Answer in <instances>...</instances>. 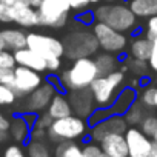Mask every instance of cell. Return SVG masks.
I'll return each instance as SVG.
<instances>
[{
	"instance_id": "1",
	"label": "cell",
	"mask_w": 157,
	"mask_h": 157,
	"mask_svg": "<svg viewBox=\"0 0 157 157\" xmlns=\"http://www.w3.org/2000/svg\"><path fill=\"white\" fill-rule=\"evenodd\" d=\"M99 77L96 60L91 57L77 59L74 63L60 74V80L66 91L90 88L91 83Z\"/></svg>"
},
{
	"instance_id": "2",
	"label": "cell",
	"mask_w": 157,
	"mask_h": 157,
	"mask_svg": "<svg viewBox=\"0 0 157 157\" xmlns=\"http://www.w3.org/2000/svg\"><path fill=\"white\" fill-rule=\"evenodd\" d=\"M96 20L109 25L120 33H131L137 26V17L128 5L106 3L94 10Z\"/></svg>"
},
{
	"instance_id": "3",
	"label": "cell",
	"mask_w": 157,
	"mask_h": 157,
	"mask_svg": "<svg viewBox=\"0 0 157 157\" xmlns=\"http://www.w3.org/2000/svg\"><path fill=\"white\" fill-rule=\"evenodd\" d=\"M123 80H125V74L122 69L120 71L116 69V71L109 72L108 75H99L90 86V90L94 96L96 106L109 108L114 103L119 91L122 90Z\"/></svg>"
},
{
	"instance_id": "4",
	"label": "cell",
	"mask_w": 157,
	"mask_h": 157,
	"mask_svg": "<svg viewBox=\"0 0 157 157\" xmlns=\"http://www.w3.org/2000/svg\"><path fill=\"white\" fill-rule=\"evenodd\" d=\"M63 45H65V56L69 60L91 57L100 48L94 33L82 31V29H75L66 34Z\"/></svg>"
},
{
	"instance_id": "5",
	"label": "cell",
	"mask_w": 157,
	"mask_h": 157,
	"mask_svg": "<svg viewBox=\"0 0 157 157\" xmlns=\"http://www.w3.org/2000/svg\"><path fill=\"white\" fill-rule=\"evenodd\" d=\"M88 126L90 125L88 122H85V119L71 114L63 119H56L48 128V137L57 143L66 140H75L86 134Z\"/></svg>"
},
{
	"instance_id": "6",
	"label": "cell",
	"mask_w": 157,
	"mask_h": 157,
	"mask_svg": "<svg viewBox=\"0 0 157 157\" xmlns=\"http://www.w3.org/2000/svg\"><path fill=\"white\" fill-rule=\"evenodd\" d=\"M40 25L48 28H63L69 17V2L68 0H45L37 8Z\"/></svg>"
},
{
	"instance_id": "7",
	"label": "cell",
	"mask_w": 157,
	"mask_h": 157,
	"mask_svg": "<svg viewBox=\"0 0 157 157\" xmlns=\"http://www.w3.org/2000/svg\"><path fill=\"white\" fill-rule=\"evenodd\" d=\"M93 33L97 37L99 46L106 52H111V54L123 52L128 45V39L125 33H120L103 22H96L93 25Z\"/></svg>"
},
{
	"instance_id": "8",
	"label": "cell",
	"mask_w": 157,
	"mask_h": 157,
	"mask_svg": "<svg viewBox=\"0 0 157 157\" xmlns=\"http://www.w3.org/2000/svg\"><path fill=\"white\" fill-rule=\"evenodd\" d=\"M28 48H31L33 51L39 52L42 57L52 59V57H62L65 56V45L63 40L52 37V36H46V34H39V33H29L28 34Z\"/></svg>"
},
{
	"instance_id": "9",
	"label": "cell",
	"mask_w": 157,
	"mask_h": 157,
	"mask_svg": "<svg viewBox=\"0 0 157 157\" xmlns=\"http://www.w3.org/2000/svg\"><path fill=\"white\" fill-rule=\"evenodd\" d=\"M42 83H43V77L39 71H34L31 68L20 66V65L14 68V80L11 86L19 97L29 96Z\"/></svg>"
},
{
	"instance_id": "10",
	"label": "cell",
	"mask_w": 157,
	"mask_h": 157,
	"mask_svg": "<svg viewBox=\"0 0 157 157\" xmlns=\"http://www.w3.org/2000/svg\"><path fill=\"white\" fill-rule=\"evenodd\" d=\"M129 157H149L154 149V142L149 136H146L142 129L132 126L125 132Z\"/></svg>"
},
{
	"instance_id": "11",
	"label": "cell",
	"mask_w": 157,
	"mask_h": 157,
	"mask_svg": "<svg viewBox=\"0 0 157 157\" xmlns=\"http://www.w3.org/2000/svg\"><path fill=\"white\" fill-rule=\"evenodd\" d=\"M126 129H128V123H126L125 117L122 114H111L103 122L91 126V129H90V139H91V142L100 143L103 140V137H106L108 134H114V132L125 134Z\"/></svg>"
},
{
	"instance_id": "12",
	"label": "cell",
	"mask_w": 157,
	"mask_h": 157,
	"mask_svg": "<svg viewBox=\"0 0 157 157\" xmlns=\"http://www.w3.org/2000/svg\"><path fill=\"white\" fill-rule=\"evenodd\" d=\"M68 99L72 106V113L82 119H88L91 113L97 108L94 102V96L90 88L68 91Z\"/></svg>"
},
{
	"instance_id": "13",
	"label": "cell",
	"mask_w": 157,
	"mask_h": 157,
	"mask_svg": "<svg viewBox=\"0 0 157 157\" xmlns=\"http://www.w3.org/2000/svg\"><path fill=\"white\" fill-rule=\"evenodd\" d=\"M59 93L51 82H43L37 90H34L26 99V111L29 113H40L48 108L52 97Z\"/></svg>"
},
{
	"instance_id": "14",
	"label": "cell",
	"mask_w": 157,
	"mask_h": 157,
	"mask_svg": "<svg viewBox=\"0 0 157 157\" xmlns=\"http://www.w3.org/2000/svg\"><path fill=\"white\" fill-rule=\"evenodd\" d=\"M11 14H13V23H17L22 28H33L40 25L39 11L31 5L14 3L11 5Z\"/></svg>"
},
{
	"instance_id": "15",
	"label": "cell",
	"mask_w": 157,
	"mask_h": 157,
	"mask_svg": "<svg viewBox=\"0 0 157 157\" xmlns=\"http://www.w3.org/2000/svg\"><path fill=\"white\" fill-rule=\"evenodd\" d=\"M100 146L111 157H129V151H128V143H126L125 134H120V132L108 134L100 142Z\"/></svg>"
},
{
	"instance_id": "16",
	"label": "cell",
	"mask_w": 157,
	"mask_h": 157,
	"mask_svg": "<svg viewBox=\"0 0 157 157\" xmlns=\"http://www.w3.org/2000/svg\"><path fill=\"white\" fill-rule=\"evenodd\" d=\"M14 57H16V62L17 65L20 66H26V68H31L34 71H39V72H43V71H48V66H46V59L42 57L39 52L33 51L31 48H22L19 51L14 52Z\"/></svg>"
},
{
	"instance_id": "17",
	"label": "cell",
	"mask_w": 157,
	"mask_h": 157,
	"mask_svg": "<svg viewBox=\"0 0 157 157\" xmlns=\"http://www.w3.org/2000/svg\"><path fill=\"white\" fill-rule=\"evenodd\" d=\"M137 99H139V94H137L136 88H132V86H125V88H122V90L119 91V94H117L114 103H113L109 108H111L113 114H122V116H123V114L131 108V105H132L134 102H137Z\"/></svg>"
},
{
	"instance_id": "18",
	"label": "cell",
	"mask_w": 157,
	"mask_h": 157,
	"mask_svg": "<svg viewBox=\"0 0 157 157\" xmlns=\"http://www.w3.org/2000/svg\"><path fill=\"white\" fill-rule=\"evenodd\" d=\"M3 37V42H5V48L8 51H19L22 48H26L28 45V34H25L22 29H17V28H6V29H2L0 31Z\"/></svg>"
},
{
	"instance_id": "19",
	"label": "cell",
	"mask_w": 157,
	"mask_h": 157,
	"mask_svg": "<svg viewBox=\"0 0 157 157\" xmlns=\"http://www.w3.org/2000/svg\"><path fill=\"white\" fill-rule=\"evenodd\" d=\"M48 114L56 120V119H63L72 114V106L69 103L68 96H65V93H56V96L52 97L51 103L48 105Z\"/></svg>"
},
{
	"instance_id": "20",
	"label": "cell",
	"mask_w": 157,
	"mask_h": 157,
	"mask_svg": "<svg viewBox=\"0 0 157 157\" xmlns=\"http://www.w3.org/2000/svg\"><path fill=\"white\" fill-rule=\"evenodd\" d=\"M151 52H152V40L146 34L132 39L129 45V57L148 62L151 57Z\"/></svg>"
},
{
	"instance_id": "21",
	"label": "cell",
	"mask_w": 157,
	"mask_h": 157,
	"mask_svg": "<svg viewBox=\"0 0 157 157\" xmlns=\"http://www.w3.org/2000/svg\"><path fill=\"white\" fill-rule=\"evenodd\" d=\"M31 129L33 126L26 122L25 116H14L11 119V123H10V132H11V137L19 142V143H23L26 142L29 137H31Z\"/></svg>"
},
{
	"instance_id": "22",
	"label": "cell",
	"mask_w": 157,
	"mask_h": 157,
	"mask_svg": "<svg viewBox=\"0 0 157 157\" xmlns=\"http://www.w3.org/2000/svg\"><path fill=\"white\" fill-rule=\"evenodd\" d=\"M128 6L140 19L157 16V0H128Z\"/></svg>"
},
{
	"instance_id": "23",
	"label": "cell",
	"mask_w": 157,
	"mask_h": 157,
	"mask_svg": "<svg viewBox=\"0 0 157 157\" xmlns=\"http://www.w3.org/2000/svg\"><path fill=\"white\" fill-rule=\"evenodd\" d=\"M94 60H96V65L99 69V75H108L109 72L116 71L117 65H119L117 57L111 52H106V51L102 54H97V57Z\"/></svg>"
},
{
	"instance_id": "24",
	"label": "cell",
	"mask_w": 157,
	"mask_h": 157,
	"mask_svg": "<svg viewBox=\"0 0 157 157\" xmlns=\"http://www.w3.org/2000/svg\"><path fill=\"white\" fill-rule=\"evenodd\" d=\"M82 148L74 140H66L60 142L56 148V157H82Z\"/></svg>"
},
{
	"instance_id": "25",
	"label": "cell",
	"mask_w": 157,
	"mask_h": 157,
	"mask_svg": "<svg viewBox=\"0 0 157 157\" xmlns=\"http://www.w3.org/2000/svg\"><path fill=\"white\" fill-rule=\"evenodd\" d=\"M145 106L137 100V102H134L132 105H131V108L123 114V117H125V120H126V123L128 125H132V126H136V125H140L142 123V120L145 119V109H143Z\"/></svg>"
},
{
	"instance_id": "26",
	"label": "cell",
	"mask_w": 157,
	"mask_h": 157,
	"mask_svg": "<svg viewBox=\"0 0 157 157\" xmlns=\"http://www.w3.org/2000/svg\"><path fill=\"white\" fill-rule=\"evenodd\" d=\"M155 96H157L155 86H143L142 93L139 94V102L145 108H155Z\"/></svg>"
},
{
	"instance_id": "27",
	"label": "cell",
	"mask_w": 157,
	"mask_h": 157,
	"mask_svg": "<svg viewBox=\"0 0 157 157\" xmlns=\"http://www.w3.org/2000/svg\"><path fill=\"white\" fill-rule=\"evenodd\" d=\"M17 94L10 85L0 83V106H10L17 100Z\"/></svg>"
},
{
	"instance_id": "28",
	"label": "cell",
	"mask_w": 157,
	"mask_h": 157,
	"mask_svg": "<svg viewBox=\"0 0 157 157\" xmlns=\"http://www.w3.org/2000/svg\"><path fill=\"white\" fill-rule=\"evenodd\" d=\"M28 157H51L45 143L40 140H31L28 143Z\"/></svg>"
},
{
	"instance_id": "29",
	"label": "cell",
	"mask_w": 157,
	"mask_h": 157,
	"mask_svg": "<svg viewBox=\"0 0 157 157\" xmlns=\"http://www.w3.org/2000/svg\"><path fill=\"white\" fill-rule=\"evenodd\" d=\"M111 114H113L111 108H99V106H97V108L91 113V116L86 119V122H88V125H90V128H91V126H94V125L103 122L105 119H108Z\"/></svg>"
},
{
	"instance_id": "30",
	"label": "cell",
	"mask_w": 157,
	"mask_h": 157,
	"mask_svg": "<svg viewBox=\"0 0 157 157\" xmlns=\"http://www.w3.org/2000/svg\"><path fill=\"white\" fill-rule=\"evenodd\" d=\"M140 129L146 136L152 137L157 132V116H145V119L140 123Z\"/></svg>"
},
{
	"instance_id": "31",
	"label": "cell",
	"mask_w": 157,
	"mask_h": 157,
	"mask_svg": "<svg viewBox=\"0 0 157 157\" xmlns=\"http://www.w3.org/2000/svg\"><path fill=\"white\" fill-rule=\"evenodd\" d=\"M17 66L16 57L13 51L8 49H2L0 51V68H8V69H14Z\"/></svg>"
},
{
	"instance_id": "32",
	"label": "cell",
	"mask_w": 157,
	"mask_h": 157,
	"mask_svg": "<svg viewBox=\"0 0 157 157\" xmlns=\"http://www.w3.org/2000/svg\"><path fill=\"white\" fill-rule=\"evenodd\" d=\"M83 155L85 157H100V154L103 152L100 143H96V142H91V143H86L85 148L82 149Z\"/></svg>"
},
{
	"instance_id": "33",
	"label": "cell",
	"mask_w": 157,
	"mask_h": 157,
	"mask_svg": "<svg viewBox=\"0 0 157 157\" xmlns=\"http://www.w3.org/2000/svg\"><path fill=\"white\" fill-rule=\"evenodd\" d=\"M0 23H13L11 5H6L3 2H0Z\"/></svg>"
},
{
	"instance_id": "34",
	"label": "cell",
	"mask_w": 157,
	"mask_h": 157,
	"mask_svg": "<svg viewBox=\"0 0 157 157\" xmlns=\"http://www.w3.org/2000/svg\"><path fill=\"white\" fill-rule=\"evenodd\" d=\"M126 68H129V69L134 71V72H143V71L146 69V62L131 57V59H128V62H126Z\"/></svg>"
},
{
	"instance_id": "35",
	"label": "cell",
	"mask_w": 157,
	"mask_h": 157,
	"mask_svg": "<svg viewBox=\"0 0 157 157\" xmlns=\"http://www.w3.org/2000/svg\"><path fill=\"white\" fill-rule=\"evenodd\" d=\"M77 22H80L82 25H94L96 23V14L94 11H82L80 14H77Z\"/></svg>"
},
{
	"instance_id": "36",
	"label": "cell",
	"mask_w": 157,
	"mask_h": 157,
	"mask_svg": "<svg viewBox=\"0 0 157 157\" xmlns=\"http://www.w3.org/2000/svg\"><path fill=\"white\" fill-rule=\"evenodd\" d=\"M146 36L151 39V40H155L157 39V16H152L148 19V23H146Z\"/></svg>"
},
{
	"instance_id": "37",
	"label": "cell",
	"mask_w": 157,
	"mask_h": 157,
	"mask_svg": "<svg viewBox=\"0 0 157 157\" xmlns=\"http://www.w3.org/2000/svg\"><path fill=\"white\" fill-rule=\"evenodd\" d=\"M14 80V69H8V68H0V83L3 85H13Z\"/></svg>"
},
{
	"instance_id": "38",
	"label": "cell",
	"mask_w": 157,
	"mask_h": 157,
	"mask_svg": "<svg viewBox=\"0 0 157 157\" xmlns=\"http://www.w3.org/2000/svg\"><path fill=\"white\" fill-rule=\"evenodd\" d=\"M52 122H54V119H52V117L48 114V111H46V113H43V114H40V116L37 117V122H36L34 126H39V128H43V129L48 131V128L51 126Z\"/></svg>"
},
{
	"instance_id": "39",
	"label": "cell",
	"mask_w": 157,
	"mask_h": 157,
	"mask_svg": "<svg viewBox=\"0 0 157 157\" xmlns=\"http://www.w3.org/2000/svg\"><path fill=\"white\" fill-rule=\"evenodd\" d=\"M69 2V6L72 11H78V13H82L88 8V5L91 3L90 0H68Z\"/></svg>"
},
{
	"instance_id": "40",
	"label": "cell",
	"mask_w": 157,
	"mask_h": 157,
	"mask_svg": "<svg viewBox=\"0 0 157 157\" xmlns=\"http://www.w3.org/2000/svg\"><path fill=\"white\" fill-rule=\"evenodd\" d=\"M3 157H26V155H25V152H23V149H22L20 146H17V145H11V146L6 148Z\"/></svg>"
},
{
	"instance_id": "41",
	"label": "cell",
	"mask_w": 157,
	"mask_h": 157,
	"mask_svg": "<svg viewBox=\"0 0 157 157\" xmlns=\"http://www.w3.org/2000/svg\"><path fill=\"white\" fill-rule=\"evenodd\" d=\"M148 63L154 71H157V39L152 40V52H151V57H149Z\"/></svg>"
},
{
	"instance_id": "42",
	"label": "cell",
	"mask_w": 157,
	"mask_h": 157,
	"mask_svg": "<svg viewBox=\"0 0 157 157\" xmlns=\"http://www.w3.org/2000/svg\"><path fill=\"white\" fill-rule=\"evenodd\" d=\"M60 59L59 57H52V59H48L46 60V66H48V71H51V72H56L59 68H60Z\"/></svg>"
},
{
	"instance_id": "43",
	"label": "cell",
	"mask_w": 157,
	"mask_h": 157,
	"mask_svg": "<svg viewBox=\"0 0 157 157\" xmlns=\"http://www.w3.org/2000/svg\"><path fill=\"white\" fill-rule=\"evenodd\" d=\"M10 123H11V120H8V117L0 111V132L10 131Z\"/></svg>"
},
{
	"instance_id": "44",
	"label": "cell",
	"mask_w": 157,
	"mask_h": 157,
	"mask_svg": "<svg viewBox=\"0 0 157 157\" xmlns=\"http://www.w3.org/2000/svg\"><path fill=\"white\" fill-rule=\"evenodd\" d=\"M43 2H45V0H31V6H34V8L37 10V8H39V6H40Z\"/></svg>"
},
{
	"instance_id": "45",
	"label": "cell",
	"mask_w": 157,
	"mask_h": 157,
	"mask_svg": "<svg viewBox=\"0 0 157 157\" xmlns=\"http://www.w3.org/2000/svg\"><path fill=\"white\" fill-rule=\"evenodd\" d=\"M2 49H6L5 48V42H3V37H2V34H0V51Z\"/></svg>"
},
{
	"instance_id": "46",
	"label": "cell",
	"mask_w": 157,
	"mask_h": 157,
	"mask_svg": "<svg viewBox=\"0 0 157 157\" xmlns=\"http://www.w3.org/2000/svg\"><path fill=\"white\" fill-rule=\"evenodd\" d=\"M0 2H3V3H6V5H14L17 0H0Z\"/></svg>"
},
{
	"instance_id": "47",
	"label": "cell",
	"mask_w": 157,
	"mask_h": 157,
	"mask_svg": "<svg viewBox=\"0 0 157 157\" xmlns=\"http://www.w3.org/2000/svg\"><path fill=\"white\" fill-rule=\"evenodd\" d=\"M16 3H23V5H31V0H17Z\"/></svg>"
},
{
	"instance_id": "48",
	"label": "cell",
	"mask_w": 157,
	"mask_h": 157,
	"mask_svg": "<svg viewBox=\"0 0 157 157\" xmlns=\"http://www.w3.org/2000/svg\"><path fill=\"white\" fill-rule=\"evenodd\" d=\"M151 139H152V142H154V143L157 145V132H155V134H154V136H152Z\"/></svg>"
},
{
	"instance_id": "49",
	"label": "cell",
	"mask_w": 157,
	"mask_h": 157,
	"mask_svg": "<svg viewBox=\"0 0 157 157\" xmlns=\"http://www.w3.org/2000/svg\"><path fill=\"white\" fill-rule=\"evenodd\" d=\"M100 157H111V155H108V154H106V152H105V151H103V152H102V154H100Z\"/></svg>"
},
{
	"instance_id": "50",
	"label": "cell",
	"mask_w": 157,
	"mask_h": 157,
	"mask_svg": "<svg viewBox=\"0 0 157 157\" xmlns=\"http://www.w3.org/2000/svg\"><path fill=\"white\" fill-rule=\"evenodd\" d=\"M105 2H108V3H114V2H117V0H105Z\"/></svg>"
},
{
	"instance_id": "51",
	"label": "cell",
	"mask_w": 157,
	"mask_h": 157,
	"mask_svg": "<svg viewBox=\"0 0 157 157\" xmlns=\"http://www.w3.org/2000/svg\"><path fill=\"white\" fill-rule=\"evenodd\" d=\"M90 2H91V3H99L100 0H90Z\"/></svg>"
},
{
	"instance_id": "52",
	"label": "cell",
	"mask_w": 157,
	"mask_h": 157,
	"mask_svg": "<svg viewBox=\"0 0 157 157\" xmlns=\"http://www.w3.org/2000/svg\"><path fill=\"white\" fill-rule=\"evenodd\" d=\"M151 157H157V151H155V152H152V154H151Z\"/></svg>"
},
{
	"instance_id": "53",
	"label": "cell",
	"mask_w": 157,
	"mask_h": 157,
	"mask_svg": "<svg viewBox=\"0 0 157 157\" xmlns=\"http://www.w3.org/2000/svg\"><path fill=\"white\" fill-rule=\"evenodd\" d=\"M2 134H3V132H0V143H2Z\"/></svg>"
},
{
	"instance_id": "54",
	"label": "cell",
	"mask_w": 157,
	"mask_h": 157,
	"mask_svg": "<svg viewBox=\"0 0 157 157\" xmlns=\"http://www.w3.org/2000/svg\"><path fill=\"white\" fill-rule=\"evenodd\" d=\"M155 108H157V96H155Z\"/></svg>"
},
{
	"instance_id": "55",
	"label": "cell",
	"mask_w": 157,
	"mask_h": 157,
	"mask_svg": "<svg viewBox=\"0 0 157 157\" xmlns=\"http://www.w3.org/2000/svg\"><path fill=\"white\" fill-rule=\"evenodd\" d=\"M155 80H157V71H155Z\"/></svg>"
}]
</instances>
